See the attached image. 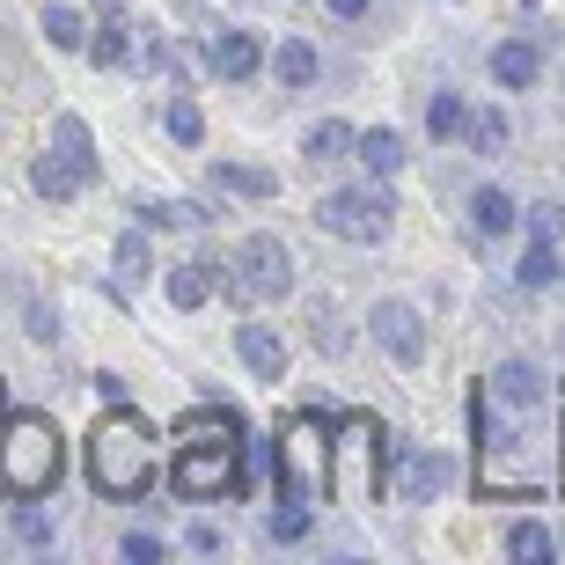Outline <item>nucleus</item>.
I'll list each match as a JSON object with an SVG mask.
<instances>
[{
  "label": "nucleus",
  "instance_id": "nucleus-14",
  "mask_svg": "<svg viewBox=\"0 0 565 565\" xmlns=\"http://www.w3.org/2000/svg\"><path fill=\"white\" fill-rule=\"evenodd\" d=\"M514 221H522V206H514L500 184H478V191H470V228H478L484 243H492V235H507Z\"/></svg>",
  "mask_w": 565,
  "mask_h": 565
},
{
  "label": "nucleus",
  "instance_id": "nucleus-18",
  "mask_svg": "<svg viewBox=\"0 0 565 565\" xmlns=\"http://www.w3.org/2000/svg\"><path fill=\"white\" fill-rule=\"evenodd\" d=\"M353 154H360L367 169H375V177H397V169H404V140H397L390 126H375V132H353Z\"/></svg>",
  "mask_w": 565,
  "mask_h": 565
},
{
  "label": "nucleus",
  "instance_id": "nucleus-37",
  "mask_svg": "<svg viewBox=\"0 0 565 565\" xmlns=\"http://www.w3.org/2000/svg\"><path fill=\"white\" fill-rule=\"evenodd\" d=\"M96 8H104V15H118V0H96Z\"/></svg>",
  "mask_w": 565,
  "mask_h": 565
},
{
  "label": "nucleus",
  "instance_id": "nucleus-21",
  "mask_svg": "<svg viewBox=\"0 0 565 565\" xmlns=\"http://www.w3.org/2000/svg\"><path fill=\"white\" fill-rule=\"evenodd\" d=\"M82 52H88L96 66H126V60H132V30H126V15H104V30H96Z\"/></svg>",
  "mask_w": 565,
  "mask_h": 565
},
{
  "label": "nucleus",
  "instance_id": "nucleus-16",
  "mask_svg": "<svg viewBox=\"0 0 565 565\" xmlns=\"http://www.w3.org/2000/svg\"><path fill=\"white\" fill-rule=\"evenodd\" d=\"M30 184H38V199H52V206H66V199H74V191L88 184L82 169L66 162V154H38V162H30Z\"/></svg>",
  "mask_w": 565,
  "mask_h": 565
},
{
  "label": "nucleus",
  "instance_id": "nucleus-23",
  "mask_svg": "<svg viewBox=\"0 0 565 565\" xmlns=\"http://www.w3.org/2000/svg\"><path fill=\"white\" fill-rule=\"evenodd\" d=\"M558 273H565V265H558V250L529 235V257H522V265H514V279H522L529 294H544V287H558Z\"/></svg>",
  "mask_w": 565,
  "mask_h": 565
},
{
  "label": "nucleus",
  "instance_id": "nucleus-6",
  "mask_svg": "<svg viewBox=\"0 0 565 565\" xmlns=\"http://www.w3.org/2000/svg\"><path fill=\"white\" fill-rule=\"evenodd\" d=\"M390 191H323V199H316V228H331L338 243H382V235H390Z\"/></svg>",
  "mask_w": 565,
  "mask_h": 565
},
{
  "label": "nucleus",
  "instance_id": "nucleus-30",
  "mask_svg": "<svg viewBox=\"0 0 565 565\" xmlns=\"http://www.w3.org/2000/svg\"><path fill=\"white\" fill-rule=\"evenodd\" d=\"M316 345H323V353H345V345H353V338H345V316H338L331 301H316Z\"/></svg>",
  "mask_w": 565,
  "mask_h": 565
},
{
  "label": "nucleus",
  "instance_id": "nucleus-5",
  "mask_svg": "<svg viewBox=\"0 0 565 565\" xmlns=\"http://www.w3.org/2000/svg\"><path fill=\"white\" fill-rule=\"evenodd\" d=\"M382 419L375 412H353L345 426H331V462H345V492L353 500H375L382 492Z\"/></svg>",
  "mask_w": 565,
  "mask_h": 565
},
{
  "label": "nucleus",
  "instance_id": "nucleus-25",
  "mask_svg": "<svg viewBox=\"0 0 565 565\" xmlns=\"http://www.w3.org/2000/svg\"><path fill=\"white\" fill-rule=\"evenodd\" d=\"M301 154H309V162H345V154H353V126H338V118H323V126H309V140H301Z\"/></svg>",
  "mask_w": 565,
  "mask_h": 565
},
{
  "label": "nucleus",
  "instance_id": "nucleus-13",
  "mask_svg": "<svg viewBox=\"0 0 565 565\" xmlns=\"http://www.w3.org/2000/svg\"><path fill=\"white\" fill-rule=\"evenodd\" d=\"M500 404H514V412H536L544 404V375L529 367V360H507V367H492V382H484Z\"/></svg>",
  "mask_w": 565,
  "mask_h": 565
},
{
  "label": "nucleus",
  "instance_id": "nucleus-3",
  "mask_svg": "<svg viewBox=\"0 0 565 565\" xmlns=\"http://www.w3.org/2000/svg\"><path fill=\"white\" fill-rule=\"evenodd\" d=\"M88 484L104 500H147V484H154V434H147L140 412H110L88 434Z\"/></svg>",
  "mask_w": 565,
  "mask_h": 565
},
{
  "label": "nucleus",
  "instance_id": "nucleus-27",
  "mask_svg": "<svg viewBox=\"0 0 565 565\" xmlns=\"http://www.w3.org/2000/svg\"><path fill=\"white\" fill-rule=\"evenodd\" d=\"M273 66H279V82H287V88H309V82H316V44H309V38H287Z\"/></svg>",
  "mask_w": 565,
  "mask_h": 565
},
{
  "label": "nucleus",
  "instance_id": "nucleus-2",
  "mask_svg": "<svg viewBox=\"0 0 565 565\" xmlns=\"http://www.w3.org/2000/svg\"><path fill=\"white\" fill-rule=\"evenodd\" d=\"M66 470V440L44 412H8L0 397V500H44Z\"/></svg>",
  "mask_w": 565,
  "mask_h": 565
},
{
  "label": "nucleus",
  "instance_id": "nucleus-31",
  "mask_svg": "<svg viewBox=\"0 0 565 565\" xmlns=\"http://www.w3.org/2000/svg\"><path fill=\"white\" fill-rule=\"evenodd\" d=\"M309 522H316V507H294V500H279V514H273V536H279V544H294V536H309Z\"/></svg>",
  "mask_w": 565,
  "mask_h": 565
},
{
  "label": "nucleus",
  "instance_id": "nucleus-4",
  "mask_svg": "<svg viewBox=\"0 0 565 565\" xmlns=\"http://www.w3.org/2000/svg\"><path fill=\"white\" fill-rule=\"evenodd\" d=\"M273 470H279V500L323 507V492H331V419H323V412H294V419L279 426Z\"/></svg>",
  "mask_w": 565,
  "mask_h": 565
},
{
  "label": "nucleus",
  "instance_id": "nucleus-11",
  "mask_svg": "<svg viewBox=\"0 0 565 565\" xmlns=\"http://www.w3.org/2000/svg\"><path fill=\"white\" fill-rule=\"evenodd\" d=\"M536 74H544V44L536 38H507L500 52H492V82L500 88H529Z\"/></svg>",
  "mask_w": 565,
  "mask_h": 565
},
{
  "label": "nucleus",
  "instance_id": "nucleus-29",
  "mask_svg": "<svg viewBox=\"0 0 565 565\" xmlns=\"http://www.w3.org/2000/svg\"><path fill=\"white\" fill-rule=\"evenodd\" d=\"M426 132H434V140H456L462 132V96H426Z\"/></svg>",
  "mask_w": 565,
  "mask_h": 565
},
{
  "label": "nucleus",
  "instance_id": "nucleus-33",
  "mask_svg": "<svg viewBox=\"0 0 565 565\" xmlns=\"http://www.w3.org/2000/svg\"><path fill=\"white\" fill-rule=\"evenodd\" d=\"M118 273H126V279L147 273V243H140V235H118Z\"/></svg>",
  "mask_w": 565,
  "mask_h": 565
},
{
  "label": "nucleus",
  "instance_id": "nucleus-12",
  "mask_svg": "<svg viewBox=\"0 0 565 565\" xmlns=\"http://www.w3.org/2000/svg\"><path fill=\"white\" fill-rule=\"evenodd\" d=\"M440 484H448V456H440V448H412V456H404V478H397V492L412 507H426L440 492Z\"/></svg>",
  "mask_w": 565,
  "mask_h": 565
},
{
  "label": "nucleus",
  "instance_id": "nucleus-19",
  "mask_svg": "<svg viewBox=\"0 0 565 565\" xmlns=\"http://www.w3.org/2000/svg\"><path fill=\"white\" fill-rule=\"evenodd\" d=\"M213 184L235 191V199H273L279 177H273V169H257V162H221V169H213Z\"/></svg>",
  "mask_w": 565,
  "mask_h": 565
},
{
  "label": "nucleus",
  "instance_id": "nucleus-7",
  "mask_svg": "<svg viewBox=\"0 0 565 565\" xmlns=\"http://www.w3.org/2000/svg\"><path fill=\"white\" fill-rule=\"evenodd\" d=\"M235 294H265V301L294 294V257H287L279 235H243V250H235Z\"/></svg>",
  "mask_w": 565,
  "mask_h": 565
},
{
  "label": "nucleus",
  "instance_id": "nucleus-36",
  "mask_svg": "<svg viewBox=\"0 0 565 565\" xmlns=\"http://www.w3.org/2000/svg\"><path fill=\"white\" fill-rule=\"evenodd\" d=\"M323 8H331L338 22H360V15H367V0H323Z\"/></svg>",
  "mask_w": 565,
  "mask_h": 565
},
{
  "label": "nucleus",
  "instance_id": "nucleus-34",
  "mask_svg": "<svg viewBox=\"0 0 565 565\" xmlns=\"http://www.w3.org/2000/svg\"><path fill=\"white\" fill-rule=\"evenodd\" d=\"M118 551H126V565H154V558H162V536H147V529H140V536H126Z\"/></svg>",
  "mask_w": 565,
  "mask_h": 565
},
{
  "label": "nucleus",
  "instance_id": "nucleus-35",
  "mask_svg": "<svg viewBox=\"0 0 565 565\" xmlns=\"http://www.w3.org/2000/svg\"><path fill=\"white\" fill-rule=\"evenodd\" d=\"M30 338H44V345L60 338V316H52V301H30Z\"/></svg>",
  "mask_w": 565,
  "mask_h": 565
},
{
  "label": "nucleus",
  "instance_id": "nucleus-17",
  "mask_svg": "<svg viewBox=\"0 0 565 565\" xmlns=\"http://www.w3.org/2000/svg\"><path fill=\"white\" fill-rule=\"evenodd\" d=\"M140 228H199V221H213L199 199H140Z\"/></svg>",
  "mask_w": 565,
  "mask_h": 565
},
{
  "label": "nucleus",
  "instance_id": "nucleus-24",
  "mask_svg": "<svg viewBox=\"0 0 565 565\" xmlns=\"http://www.w3.org/2000/svg\"><path fill=\"white\" fill-rule=\"evenodd\" d=\"M462 132H470V147H478V154H500V147H507V110L500 104L462 110Z\"/></svg>",
  "mask_w": 565,
  "mask_h": 565
},
{
  "label": "nucleus",
  "instance_id": "nucleus-9",
  "mask_svg": "<svg viewBox=\"0 0 565 565\" xmlns=\"http://www.w3.org/2000/svg\"><path fill=\"white\" fill-rule=\"evenodd\" d=\"M206 52H213V74L221 82H257V66H265V44L250 30H213Z\"/></svg>",
  "mask_w": 565,
  "mask_h": 565
},
{
  "label": "nucleus",
  "instance_id": "nucleus-8",
  "mask_svg": "<svg viewBox=\"0 0 565 565\" xmlns=\"http://www.w3.org/2000/svg\"><path fill=\"white\" fill-rule=\"evenodd\" d=\"M367 331H375V345L397 360V367H419L426 360V323H419L412 301H375V309H367Z\"/></svg>",
  "mask_w": 565,
  "mask_h": 565
},
{
  "label": "nucleus",
  "instance_id": "nucleus-28",
  "mask_svg": "<svg viewBox=\"0 0 565 565\" xmlns=\"http://www.w3.org/2000/svg\"><path fill=\"white\" fill-rule=\"evenodd\" d=\"M162 118H169V140H177V147H199V140H206V118H199V104H191V96H169Z\"/></svg>",
  "mask_w": 565,
  "mask_h": 565
},
{
  "label": "nucleus",
  "instance_id": "nucleus-10",
  "mask_svg": "<svg viewBox=\"0 0 565 565\" xmlns=\"http://www.w3.org/2000/svg\"><path fill=\"white\" fill-rule=\"evenodd\" d=\"M235 360H243L257 382H279L287 375V338H279L273 323H243V331H235Z\"/></svg>",
  "mask_w": 565,
  "mask_h": 565
},
{
  "label": "nucleus",
  "instance_id": "nucleus-26",
  "mask_svg": "<svg viewBox=\"0 0 565 565\" xmlns=\"http://www.w3.org/2000/svg\"><path fill=\"white\" fill-rule=\"evenodd\" d=\"M52 140H60V154H66L74 169H82V177H96V140H88V126L74 118V110H66L60 126H52Z\"/></svg>",
  "mask_w": 565,
  "mask_h": 565
},
{
  "label": "nucleus",
  "instance_id": "nucleus-20",
  "mask_svg": "<svg viewBox=\"0 0 565 565\" xmlns=\"http://www.w3.org/2000/svg\"><path fill=\"white\" fill-rule=\"evenodd\" d=\"M507 558L551 565V558H558V536H551V529H536V522H514V529H507Z\"/></svg>",
  "mask_w": 565,
  "mask_h": 565
},
{
  "label": "nucleus",
  "instance_id": "nucleus-15",
  "mask_svg": "<svg viewBox=\"0 0 565 565\" xmlns=\"http://www.w3.org/2000/svg\"><path fill=\"white\" fill-rule=\"evenodd\" d=\"M213 287H221V279H213L206 257H184V265H169V301H177V309H206Z\"/></svg>",
  "mask_w": 565,
  "mask_h": 565
},
{
  "label": "nucleus",
  "instance_id": "nucleus-1",
  "mask_svg": "<svg viewBox=\"0 0 565 565\" xmlns=\"http://www.w3.org/2000/svg\"><path fill=\"white\" fill-rule=\"evenodd\" d=\"M235 462H243V419L228 404H199L177 419V462H169V492L177 500H221L235 492Z\"/></svg>",
  "mask_w": 565,
  "mask_h": 565
},
{
  "label": "nucleus",
  "instance_id": "nucleus-22",
  "mask_svg": "<svg viewBox=\"0 0 565 565\" xmlns=\"http://www.w3.org/2000/svg\"><path fill=\"white\" fill-rule=\"evenodd\" d=\"M38 22H44V44H60V52H82V44H88V22L74 15L66 0H52V8H44Z\"/></svg>",
  "mask_w": 565,
  "mask_h": 565
},
{
  "label": "nucleus",
  "instance_id": "nucleus-32",
  "mask_svg": "<svg viewBox=\"0 0 565 565\" xmlns=\"http://www.w3.org/2000/svg\"><path fill=\"white\" fill-rule=\"evenodd\" d=\"M522 221H529V235H536V243H558V228H565V206H551V199H544V206H529Z\"/></svg>",
  "mask_w": 565,
  "mask_h": 565
}]
</instances>
